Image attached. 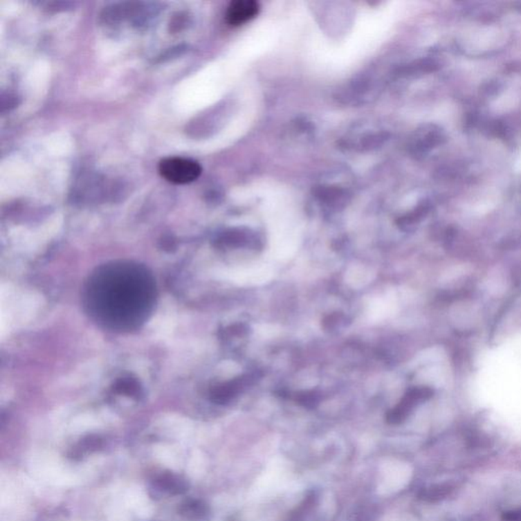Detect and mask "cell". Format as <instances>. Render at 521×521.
Returning <instances> with one entry per match:
<instances>
[{
    "instance_id": "cell-5",
    "label": "cell",
    "mask_w": 521,
    "mask_h": 521,
    "mask_svg": "<svg viewBox=\"0 0 521 521\" xmlns=\"http://www.w3.org/2000/svg\"><path fill=\"white\" fill-rule=\"evenodd\" d=\"M181 514L188 518H198L204 513V507L202 504L196 502V501H189L183 505L181 509Z\"/></svg>"
},
{
    "instance_id": "cell-2",
    "label": "cell",
    "mask_w": 521,
    "mask_h": 521,
    "mask_svg": "<svg viewBox=\"0 0 521 521\" xmlns=\"http://www.w3.org/2000/svg\"><path fill=\"white\" fill-rule=\"evenodd\" d=\"M260 10L258 2L254 0H237L230 3L227 8V23L231 26H239L254 19Z\"/></svg>"
},
{
    "instance_id": "cell-1",
    "label": "cell",
    "mask_w": 521,
    "mask_h": 521,
    "mask_svg": "<svg viewBox=\"0 0 521 521\" xmlns=\"http://www.w3.org/2000/svg\"><path fill=\"white\" fill-rule=\"evenodd\" d=\"M159 172L170 183L187 185L198 179L202 167L189 158L168 157L160 162Z\"/></svg>"
},
{
    "instance_id": "cell-6",
    "label": "cell",
    "mask_w": 521,
    "mask_h": 521,
    "mask_svg": "<svg viewBox=\"0 0 521 521\" xmlns=\"http://www.w3.org/2000/svg\"><path fill=\"white\" fill-rule=\"evenodd\" d=\"M504 518L507 521H521V508L513 510V511L507 512Z\"/></svg>"
},
{
    "instance_id": "cell-4",
    "label": "cell",
    "mask_w": 521,
    "mask_h": 521,
    "mask_svg": "<svg viewBox=\"0 0 521 521\" xmlns=\"http://www.w3.org/2000/svg\"><path fill=\"white\" fill-rule=\"evenodd\" d=\"M158 486L163 490L174 494H181L188 488L185 481L175 477L174 475H163L157 479Z\"/></svg>"
},
{
    "instance_id": "cell-3",
    "label": "cell",
    "mask_w": 521,
    "mask_h": 521,
    "mask_svg": "<svg viewBox=\"0 0 521 521\" xmlns=\"http://www.w3.org/2000/svg\"><path fill=\"white\" fill-rule=\"evenodd\" d=\"M430 394H431V391L428 388L412 389L410 393L406 394L401 403L390 412L388 416L389 421H392V423L402 421L406 417V414L410 412V410L414 408V405H416L417 402L428 399Z\"/></svg>"
}]
</instances>
